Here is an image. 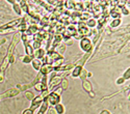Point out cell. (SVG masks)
<instances>
[{
	"instance_id": "cell-1",
	"label": "cell",
	"mask_w": 130,
	"mask_h": 114,
	"mask_svg": "<svg viewBox=\"0 0 130 114\" xmlns=\"http://www.w3.org/2000/svg\"><path fill=\"white\" fill-rule=\"evenodd\" d=\"M46 100H47V102H48L49 105L55 106V105H57V104L60 103V96L53 91V92H50V93H49V96L47 97Z\"/></svg>"
},
{
	"instance_id": "cell-2",
	"label": "cell",
	"mask_w": 130,
	"mask_h": 114,
	"mask_svg": "<svg viewBox=\"0 0 130 114\" xmlns=\"http://www.w3.org/2000/svg\"><path fill=\"white\" fill-rule=\"evenodd\" d=\"M80 48L86 52V53H89V52H92V41L88 38V37H82L81 40H80Z\"/></svg>"
},
{
	"instance_id": "cell-3",
	"label": "cell",
	"mask_w": 130,
	"mask_h": 114,
	"mask_svg": "<svg viewBox=\"0 0 130 114\" xmlns=\"http://www.w3.org/2000/svg\"><path fill=\"white\" fill-rule=\"evenodd\" d=\"M44 100H45V99L43 98L41 95L38 96V97H35V99L31 101V107H30L29 109L35 112V110H36L37 108H39V107L42 105V103L44 102Z\"/></svg>"
},
{
	"instance_id": "cell-4",
	"label": "cell",
	"mask_w": 130,
	"mask_h": 114,
	"mask_svg": "<svg viewBox=\"0 0 130 114\" xmlns=\"http://www.w3.org/2000/svg\"><path fill=\"white\" fill-rule=\"evenodd\" d=\"M20 93V89H17V88H13V89H8L6 92L2 93L0 96V99H8V98H14L16 96H18Z\"/></svg>"
},
{
	"instance_id": "cell-5",
	"label": "cell",
	"mask_w": 130,
	"mask_h": 114,
	"mask_svg": "<svg viewBox=\"0 0 130 114\" xmlns=\"http://www.w3.org/2000/svg\"><path fill=\"white\" fill-rule=\"evenodd\" d=\"M22 19H17V20H14V21H12V22H9V23H7V24H5V25H3V26H1L0 27V32L1 31H3V30H6V29H8V28H10V27H15L17 24H20L21 22H22Z\"/></svg>"
},
{
	"instance_id": "cell-6",
	"label": "cell",
	"mask_w": 130,
	"mask_h": 114,
	"mask_svg": "<svg viewBox=\"0 0 130 114\" xmlns=\"http://www.w3.org/2000/svg\"><path fill=\"white\" fill-rule=\"evenodd\" d=\"M78 31H79V34L80 35H86V34H91V32H90V30H89V27L86 26L83 22H80L79 24H78Z\"/></svg>"
},
{
	"instance_id": "cell-7",
	"label": "cell",
	"mask_w": 130,
	"mask_h": 114,
	"mask_svg": "<svg viewBox=\"0 0 130 114\" xmlns=\"http://www.w3.org/2000/svg\"><path fill=\"white\" fill-rule=\"evenodd\" d=\"M41 107V109H40V111L38 112V114H45V112L48 110V108H49V104H48V102H47V100L45 99L44 100V102L42 103V105L40 106Z\"/></svg>"
},
{
	"instance_id": "cell-8",
	"label": "cell",
	"mask_w": 130,
	"mask_h": 114,
	"mask_svg": "<svg viewBox=\"0 0 130 114\" xmlns=\"http://www.w3.org/2000/svg\"><path fill=\"white\" fill-rule=\"evenodd\" d=\"M120 13H121L120 7L116 6V7H113V8L111 9V12H110V16H111L112 18H115V19H120V18H119V17H120Z\"/></svg>"
},
{
	"instance_id": "cell-9",
	"label": "cell",
	"mask_w": 130,
	"mask_h": 114,
	"mask_svg": "<svg viewBox=\"0 0 130 114\" xmlns=\"http://www.w3.org/2000/svg\"><path fill=\"white\" fill-rule=\"evenodd\" d=\"M34 56H36V59H43L45 57V50L44 49H39V50H37L36 51V53L34 54Z\"/></svg>"
},
{
	"instance_id": "cell-10",
	"label": "cell",
	"mask_w": 130,
	"mask_h": 114,
	"mask_svg": "<svg viewBox=\"0 0 130 114\" xmlns=\"http://www.w3.org/2000/svg\"><path fill=\"white\" fill-rule=\"evenodd\" d=\"M32 66H34V69L35 70H37V71H40L41 70V67L43 66V63H42V61L41 60H39V59H32Z\"/></svg>"
},
{
	"instance_id": "cell-11",
	"label": "cell",
	"mask_w": 130,
	"mask_h": 114,
	"mask_svg": "<svg viewBox=\"0 0 130 114\" xmlns=\"http://www.w3.org/2000/svg\"><path fill=\"white\" fill-rule=\"evenodd\" d=\"M54 111H55L56 114H63L64 113V107L62 104H57V105L54 106Z\"/></svg>"
},
{
	"instance_id": "cell-12",
	"label": "cell",
	"mask_w": 130,
	"mask_h": 114,
	"mask_svg": "<svg viewBox=\"0 0 130 114\" xmlns=\"http://www.w3.org/2000/svg\"><path fill=\"white\" fill-rule=\"evenodd\" d=\"M35 88H36L38 91H40V92H43L44 90L48 89V87H47V86H45L42 82H38V83H36V84H35Z\"/></svg>"
},
{
	"instance_id": "cell-13",
	"label": "cell",
	"mask_w": 130,
	"mask_h": 114,
	"mask_svg": "<svg viewBox=\"0 0 130 114\" xmlns=\"http://www.w3.org/2000/svg\"><path fill=\"white\" fill-rule=\"evenodd\" d=\"M82 70H83L82 66H80V65L76 66V67H75V70L73 71V73H72V77H74V78L79 77L80 74H81V71H82Z\"/></svg>"
},
{
	"instance_id": "cell-14",
	"label": "cell",
	"mask_w": 130,
	"mask_h": 114,
	"mask_svg": "<svg viewBox=\"0 0 130 114\" xmlns=\"http://www.w3.org/2000/svg\"><path fill=\"white\" fill-rule=\"evenodd\" d=\"M19 5H20L21 9H23L26 14H29V8H28V5H27L26 1H19Z\"/></svg>"
},
{
	"instance_id": "cell-15",
	"label": "cell",
	"mask_w": 130,
	"mask_h": 114,
	"mask_svg": "<svg viewBox=\"0 0 130 114\" xmlns=\"http://www.w3.org/2000/svg\"><path fill=\"white\" fill-rule=\"evenodd\" d=\"M83 87L85 90H88L90 93H91V90H92V85H91V83L88 81V80H83ZM91 96L94 97L93 93H91Z\"/></svg>"
},
{
	"instance_id": "cell-16",
	"label": "cell",
	"mask_w": 130,
	"mask_h": 114,
	"mask_svg": "<svg viewBox=\"0 0 130 114\" xmlns=\"http://www.w3.org/2000/svg\"><path fill=\"white\" fill-rule=\"evenodd\" d=\"M61 39H62V37H61V35H60V34L55 35V39H54V41H53L52 48L54 49V48H55L56 46H58V45H59V43H61Z\"/></svg>"
},
{
	"instance_id": "cell-17",
	"label": "cell",
	"mask_w": 130,
	"mask_h": 114,
	"mask_svg": "<svg viewBox=\"0 0 130 114\" xmlns=\"http://www.w3.org/2000/svg\"><path fill=\"white\" fill-rule=\"evenodd\" d=\"M25 45V50H26V54L28 56H34V49L31 46H29V44H24Z\"/></svg>"
},
{
	"instance_id": "cell-18",
	"label": "cell",
	"mask_w": 130,
	"mask_h": 114,
	"mask_svg": "<svg viewBox=\"0 0 130 114\" xmlns=\"http://www.w3.org/2000/svg\"><path fill=\"white\" fill-rule=\"evenodd\" d=\"M38 27L37 26H35V25H32V26H30L26 31H27V34H32V33H36V32H38Z\"/></svg>"
},
{
	"instance_id": "cell-19",
	"label": "cell",
	"mask_w": 130,
	"mask_h": 114,
	"mask_svg": "<svg viewBox=\"0 0 130 114\" xmlns=\"http://www.w3.org/2000/svg\"><path fill=\"white\" fill-rule=\"evenodd\" d=\"M120 24H121V20H120V19H115L112 22L110 23V27L116 28V27H118V26H120Z\"/></svg>"
},
{
	"instance_id": "cell-20",
	"label": "cell",
	"mask_w": 130,
	"mask_h": 114,
	"mask_svg": "<svg viewBox=\"0 0 130 114\" xmlns=\"http://www.w3.org/2000/svg\"><path fill=\"white\" fill-rule=\"evenodd\" d=\"M88 27H95L96 25H97V22H96V20L95 19H90L88 22H86V24H85Z\"/></svg>"
},
{
	"instance_id": "cell-21",
	"label": "cell",
	"mask_w": 130,
	"mask_h": 114,
	"mask_svg": "<svg viewBox=\"0 0 130 114\" xmlns=\"http://www.w3.org/2000/svg\"><path fill=\"white\" fill-rule=\"evenodd\" d=\"M13 8L15 9V12L18 14V15H21L22 14V9H21V7H20V5L16 2V3H14V6H13Z\"/></svg>"
},
{
	"instance_id": "cell-22",
	"label": "cell",
	"mask_w": 130,
	"mask_h": 114,
	"mask_svg": "<svg viewBox=\"0 0 130 114\" xmlns=\"http://www.w3.org/2000/svg\"><path fill=\"white\" fill-rule=\"evenodd\" d=\"M25 98L28 100V101H32L35 99V95L34 93H32L31 91H26L25 92Z\"/></svg>"
},
{
	"instance_id": "cell-23",
	"label": "cell",
	"mask_w": 130,
	"mask_h": 114,
	"mask_svg": "<svg viewBox=\"0 0 130 114\" xmlns=\"http://www.w3.org/2000/svg\"><path fill=\"white\" fill-rule=\"evenodd\" d=\"M61 37H62L63 40H69L71 38V35H70V33L68 32V31L66 30V31H63V32L61 33Z\"/></svg>"
},
{
	"instance_id": "cell-24",
	"label": "cell",
	"mask_w": 130,
	"mask_h": 114,
	"mask_svg": "<svg viewBox=\"0 0 130 114\" xmlns=\"http://www.w3.org/2000/svg\"><path fill=\"white\" fill-rule=\"evenodd\" d=\"M32 59H34V56H28V55H26V56L22 59V61L24 62V63H29V62L32 61Z\"/></svg>"
},
{
	"instance_id": "cell-25",
	"label": "cell",
	"mask_w": 130,
	"mask_h": 114,
	"mask_svg": "<svg viewBox=\"0 0 130 114\" xmlns=\"http://www.w3.org/2000/svg\"><path fill=\"white\" fill-rule=\"evenodd\" d=\"M32 49H35V50H39V49H41V43H40V41H35Z\"/></svg>"
},
{
	"instance_id": "cell-26",
	"label": "cell",
	"mask_w": 130,
	"mask_h": 114,
	"mask_svg": "<svg viewBox=\"0 0 130 114\" xmlns=\"http://www.w3.org/2000/svg\"><path fill=\"white\" fill-rule=\"evenodd\" d=\"M64 3L67 4V7L68 8H71V9L74 8V1H66Z\"/></svg>"
},
{
	"instance_id": "cell-27",
	"label": "cell",
	"mask_w": 130,
	"mask_h": 114,
	"mask_svg": "<svg viewBox=\"0 0 130 114\" xmlns=\"http://www.w3.org/2000/svg\"><path fill=\"white\" fill-rule=\"evenodd\" d=\"M125 80H127V79H129L130 78V69H128L126 72H125V74H124V77H123Z\"/></svg>"
},
{
	"instance_id": "cell-28",
	"label": "cell",
	"mask_w": 130,
	"mask_h": 114,
	"mask_svg": "<svg viewBox=\"0 0 130 114\" xmlns=\"http://www.w3.org/2000/svg\"><path fill=\"white\" fill-rule=\"evenodd\" d=\"M61 83H62L61 89H67V87H68V81H67V80H62Z\"/></svg>"
},
{
	"instance_id": "cell-29",
	"label": "cell",
	"mask_w": 130,
	"mask_h": 114,
	"mask_svg": "<svg viewBox=\"0 0 130 114\" xmlns=\"http://www.w3.org/2000/svg\"><path fill=\"white\" fill-rule=\"evenodd\" d=\"M22 114H34V111H32V110H30V109L28 108V109H26V110H24Z\"/></svg>"
},
{
	"instance_id": "cell-30",
	"label": "cell",
	"mask_w": 130,
	"mask_h": 114,
	"mask_svg": "<svg viewBox=\"0 0 130 114\" xmlns=\"http://www.w3.org/2000/svg\"><path fill=\"white\" fill-rule=\"evenodd\" d=\"M124 82H125V79L124 78H119L117 80V84H123Z\"/></svg>"
},
{
	"instance_id": "cell-31",
	"label": "cell",
	"mask_w": 130,
	"mask_h": 114,
	"mask_svg": "<svg viewBox=\"0 0 130 114\" xmlns=\"http://www.w3.org/2000/svg\"><path fill=\"white\" fill-rule=\"evenodd\" d=\"M58 48H59V54H60V53H63V52H64V48H66V47H64V46H59Z\"/></svg>"
},
{
	"instance_id": "cell-32",
	"label": "cell",
	"mask_w": 130,
	"mask_h": 114,
	"mask_svg": "<svg viewBox=\"0 0 130 114\" xmlns=\"http://www.w3.org/2000/svg\"><path fill=\"white\" fill-rule=\"evenodd\" d=\"M100 114H111L109 111H108V110H103V111H101V113Z\"/></svg>"
},
{
	"instance_id": "cell-33",
	"label": "cell",
	"mask_w": 130,
	"mask_h": 114,
	"mask_svg": "<svg viewBox=\"0 0 130 114\" xmlns=\"http://www.w3.org/2000/svg\"><path fill=\"white\" fill-rule=\"evenodd\" d=\"M5 43V39L3 38V39H0V45H2V44H4Z\"/></svg>"
},
{
	"instance_id": "cell-34",
	"label": "cell",
	"mask_w": 130,
	"mask_h": 114,
	"mask_svg": "<svg viewBox=\"0 0 130 114\" xmlns=\"http://www.w3.org/2000/svg\"><path fill=\"white\" fill-rule=\"evenodd\" d=\"M0 100H1V99H0Z\"/></svg>"
}]
</instances>
